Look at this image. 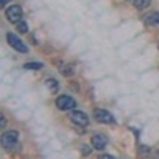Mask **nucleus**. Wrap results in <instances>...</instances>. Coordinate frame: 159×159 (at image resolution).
<instances>
[{"instance_id": "obj_1", "label": "nucleus", "mask_w": 159, "mask_h": 159, "mask_svg": "<svg viewBox=\"0 0 159 159\" xmlns=\"http://www.w3.org/2000/svg\"><path fill=\"white\" fill-rule=\"evenodd\" d=\"M7 40H8V45H10L13 49H16V51H19V52H27V51H29L27 45H25L18 35H15V34L10 32V34H7Z\"/></svg>"}, {"instance_id": "obj_2", "label": "nucleus", "mask_w": 159, "mask_h": 159, "mask_svg": "<svg viewBox=\"0 0 159 159\" xmlns=\"http://www.w3.org/2000/svg\"><path fill=\"white\" fill-rule=\"evenodd\" d=\"M92 116L96 118L97 123H102V124H113L115 123V116L108 110H103V108H96Z\"/></svg>"}, {"instance_id": "obj_3", "label": "nucleus", "mask_w": 159, "mask_h": 159, "mask_svg": "<svg viewBox=\"0 0 159 159\" xmlns=\"http://www.w3.org/2000/svg\"><path fill=\"white\" fill-rule=\"evenodd\" d=\"M16 143H18V132L16 130H7V132H3V135H2L3 148L13 150L16 147Z\"/></svg>"}, {"instance_id": "obj_4", "label": "nucleus", "mask_w": 159, "mask_h": 159, "mask_svg": "<svg viewBox=\"0 0 159 159\" xmlns=\"http://www.w3.org/2000/svg\"><path fill=\"white\" fill-rule=\"evenodd\" d=\"M5 16H7V19L10 22L18 24L21 21V18H22V8L19 5H11L10 8L5 10Z\"/></svg>"}, {"instance_id": "obj_5", "label": "nucleus", "mask_w": 159, "mask_h": 159, "mask_svg": "<svg viewBox=\"0 0 159 159\" xmlns=\"http://www.w3.org/2000/svg\"><path fill=\"white\" fill-rule=\"evenodd\" d=\"M56 105H57V108L62 110V111H67V110H73L76 107V102L73 97L70 96H59L56 99Z\"/></svg>"}, {"instance_id": "obj_6", "label": "nucleus", "mask_w": 159, "mask_h": 159, "mask_svg": "<svg viewBox=\"0 0 159 159\" xmlns=\"http://www.w3.org/2000/svg\"><path fill=\"white\" fill-rule=\"evenodd\" d=\"M70 119H72L73 124L81 126V127L88 126V123H89V116H88L84 111H80V110H73V111L70 113Z\"/></svg>"}, {"instance_id": "obj_7", "label": "nucleus", "mask_w": 159, "mask_h": 159, "mask_svg": "<svg viewBox=\"0 0 159 159\" xmlns=\"http://www.w3.org/2000/svg\"><path fill=\"white\" fill-rule=\"evenodd\" d=\"M91 143H92V147H94L96 150L102 151V150H105V147H107L108 139L105 137V135H102V134H96L94 137L91 139Z\"/></svg>"}, {"instance_id": "obj_8", "label": "nucleus", "mask_w": 159, "mask_h": 159, "mask_svg": "<svg viewBox=\"0 0 159 159\" xmlns=\"http://www.w3.org/2000/svg\"><path fill=\"white\" fill-rule=\"evenodd\" d=\"M145 22L150 25H159V11H153L145 16Z\"/></svg>"}, {"instance_id": "obj_9", "label": "nucleus", "mask_w": 159, "mask_h": 159, "mask_svg": "<svg viewBox=\"0 0 159 159\" xmlns=\"http://www.w3.org/2000/svg\"><path fill=\"white\" fill-rule=\"evenodd\" d=\"M42 67H43L42 62H25L24 64V69L25 70H40Z\"/></svg>"}, {"instance_id": "obj_10", "label": "nucleus", "mask_w": 159, "mask_h": 159, "mask_svg": "<svg viewBox=\"0 0 159 159\" xmlns=\"http://www.w3.org/2000/svg\"><path fill=\"white\" fill-rule=\"evenodd\" d=\"M150 5V0H134V7L137 10H145Z\"/></svg>"}, {"instance_id": "obj_11", "label": "nucleus", "mask_w": 159, "mask_h": 159, "mask_svg": "<svg viewBox=\"0 0 159 159\" xmlns=\"http://www.w3.org/2000/svg\"><path fill=\"white\" fill-rule=\"evenodd\" d=\"M46 86L51 89V91H57V88H59V84H57V81L54 78H48L46 80Z\"/></svg>"}, {"instance_id": "obj_12", "label": "nucleus", "mask_w": 159, "mask_h": 159, "mask_svg": "<svg viewBox=\"0 0 159 159\" xmlns=\"http://www.w3.org/2000/svg\"><path fill=\"white\" fill-rule=\"evenodd\" d=\"M16 27H18V30L21 32V34H25L29 30V25H27V22H24V21H19L18 24H16Z\"/></svg>"}, {"instance_id": "obj_13", "label": "nucleus", "mask_w": 159, "mask_h": 159, "mask_svg": "<svg viewBox=\"0 0 159 159\" xmlns=\"http://www.w3.org/2000/svg\"><path fill=\"white\" fill-rule=\"evenodd\" d=\"M73 72H75V67H73V65H65L64 69H61V73H62V75H65V76L72 75Z\"/></svg>"}, {"instance_id": "obj_14", "label": "nucleus", "mask_w": 159, "mask_h": 159, "mask_svg": "<svg viewBox=\"0 0 159 159\" xmlns=\"http://www.w3.org/2000/svg\"><path fill=\"white\" fill-rule=\"evenodd\" d=\"M97 159H115V157H113L111 154H100Z\"/></svg>"}, {"instance_id": "obj_15", "label": "nucleus", "mask_w": 159, "mask_h": 159, "mask_svg": "<svg viewBox=\"0 0 159 159\" xmlns=\"http://www.w3.org/2000/svg\"><path fill=\"white\" fill-rule=\"evenodd\" d=\"M8 2H10V0H0V7H5Z\"/></svg>"}]
</instances>
